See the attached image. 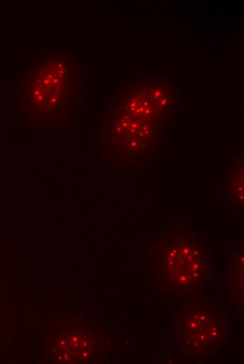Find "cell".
I'll use <instances>...</instances> for the list:
<instances>
[{
    "label": "cell",
    "mask_w": 244,
    "mask_h": 364,
    "mask_svg": "<svg viewBox=\"0 0 244 364\" xmlns=\"http://www.w3.org/2000/svg\"><path fill=\"white\" fill-rule=\"evenodd\" d=\"M76 65L68 52H49L32 65L20 87L26 105L39 112L60 109L73 98Z\"/></svg>",
    "instance_id": "cell-1"
},
{
    "label": "cell",
    "mask_w": 244,
    "mask_h": 364,
    "mask_svg": "<svg viewBox=\"0 0 244 364\" xmlns=\"http://www.w3.org/2000/svg\"><path fill=\"white\" fill-rule=\"evenodd\" d=\"M205 261L196 242L178 240L163 249V278L179 288L191 287L202 281Z\"/></svg>",
    "instance_id": "cell-2"
}]
</instances>
